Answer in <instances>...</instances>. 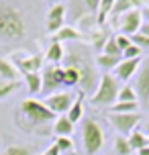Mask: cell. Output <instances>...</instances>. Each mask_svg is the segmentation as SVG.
<instances>
[{
	"instance_id": "cell-1",
	"label": "cell",
	"mask_w": 149,
	"mask_h": 155,
	"mask_svg": "<svg viewBox=\"0 0 149 155\" xmlns=\"http://www.w3.org/2000/svg\"><path fill=\"white\" fill-rule=\"evenodd\" d=\"M27 35V23L23 12L8 2H0V41L16 43Z\"/></svg>"
},
{
	"instance_id": "cell-24",
	"label": "cell",
	"mask_w": 149,
	"mask_h": 155,
	"mask_svg": "<svg viewBox=\"0 0 149 155\" xmlns=\"http://www.w3.org/2000/svg\"><path fill=\"white\" fill-rule=\"evenodd\" d=\"M117 102H139L137 100V92H135L133 86H121V92H118Z\"/></svg>"
},
{
	"instance_id": "cell-4",
	"label": "cell",
	"mask_w": 149,
	"mask_h": 155,
	"mask_svg": "<svg viewBox=\"0 0 149 155\" xmlns=\"http://www.w3.org/2000/svg\"><path fill=\"white\" fill-rule=\"evenodd\" d=\"M21 114L29 120L31 127L47 124V123H51V120L55 118V112H51L43 102L35 100V98H29V100H25L23 104H21Z\"/></svg>"
},
{
	"instance_id": "cell-27",
	"label": "cell",
	"mask_w": 149,
	"mask_h": 155,
	"mask_svg": "<svg viewBox=\"0 0 149 155\" xmlns=\"http://www.w3.org/2000/svg\"><path fill=\"white\" fill-rule=\"evenodd\" d=\"M2 155H33L31 145H10L2 151Z\"/></svg>"
},
{
	"instance_id": "cell-29",
	"label": "cell",
	"mask_w": 149,
	"mask_h": 155,
	"mask_svg": "<svg viewBox=\"0 0 149 155\" xmlns=\"http://www.w3.org/2000/svg\"><path fill=\"white\" fill-rule=\"evenodd\" d=\"M55 147L59 149V151H71V149H74V141H71L70 137H57Z\"/></svg>"
},
{
	"instance_id": "cell-35",
	"label": "cell",
	"mask_w": 149,
	"mask_h": 155,
	"mask_svg": "<svg viewBox=\"0 0 149 155\" xmlns=\"http://www.w3.org/2000/svg\"><path fill=\"white\" fill-rule=\"evenodd\" d=\"M139 33H141V35H147V37H149V23H145V21H143V25H141V29H139Z\"/></svg>"
},
{
	"instance_id": "cell-9",
	"label": "cell",
	"mask_w": 149,
	"mask_h": 155,
	"mask_svg": "<svg viewBox=\"0 0 149 155\" xmlns=\"http://www.w3.org/2000/svg\"><path fill=\"white\" fill-rule=\"evenodd\" d=\"M135 92H137V100L149 104V59L141 65V70H139V74H137Z\"/></svg>"
},
{
	"instance_id": "cell-40",
	"label": "cell",
	"mask_w": 149,
	"mask_h": 155,
	"mask_svg": "<svg viewBox=\"0 0 149 155\" xmlns=\"http://www.w3.org/2000/svg\"><path fill=\"white\" fill-rule=\"evenodd\" d=\"M147 145H149V135H147Z\"/></svg>"
},
{
	"instance_id": "cell-2",
	"label": "cell",
	"mask_w": 149,
	"mask_h": 155,
	"mask_svg": "<svg viewBox=\"0 0 149 155\" xmlns=\"http://www.w3.org/2000/svg\"><path fill=\"white\" fill-rule=\"evenodd\" d=\"M118 92H121V82L112 74H102L98 88L90 96V100L94 106H112L118 98Z\"/></svg>"
},
{
	"instance_id": "cell-31",
	"label": "cell",
	"mask_w": 149,
	"mask_h": 155,
	"mask_svg": "<svg viewBox=\"0 0 149 155\" xmlns=\"http://www.w3.org/2000/svg\"><path fill=\"white\" fill-rule=\"evenodd\" d=\"M141 51L143 49H139L137 45H131L129 49L123 51V59H137V57H141Z\"/></svg>"
},
{
	"instance_id": "cell-7",
	"label": "cell",
	"mask_w": 149,
	"mask_h": 155,
	"mask_svg": "<svg viewBox=\"0 0 149 155\" xmlns=\"http://www.w3.org/2000/svg\"><path fill=\"white\" fill-rule=\"evenodd\" d=\"M114 25H118V29H121V35H127V37H133L139 33L143 25V15L141 10L137 8V10H129L125 12L123 16H118V21Z\"/></svg>"
},
{
	"instance_id": "cell-41",
	"label": "cell",
	"mask_w": 149,
	"mask_h": 155,
	"mask_svg": "<svg viewBox=\"0 0 149 155\" xmlns=\"http://www.w3.org/2000/svg\"><path fill=\"white\" fill-rule=\"evenodd\" d=\"M41 155H43V153H41Z\"/></svg>"
},
{
	"instance_id": "cell-6",
	"label": "cell",
	"mask_w": 149,
	"mask_h": 155,
	"mask_svg": "<svg viewBox=\"0 0 149 155\" xmlns=\"http://www.w3.org/2000/svg\"><path fill=\"white\" fill-rule=\"evenodd\" d=\"M41 80H43V92L47 96L59 92V88L63 86V68L53 65V63L45 65V70L41 74Z\"/></svg>"
},
{
	"instance_id": "cell-21",
	"label": "cell",
	"mask_w": 149,
	"mask_h": 155,
	"mask_svg": "<svg viewBox=\"0 0 149 155\" xmlns=\"http://www.w3.org/2000/svg\"><path fill=\"white\" fill-rule=\"evenodd\" d=\"M137 110H139V102H114L110 106V112H118V114L137 112Z\"/></svg>"
},
{
	"instance_id": "cell-14",
	"label": "cell",
	"mask_w": 149,
	"mask_h": 155,
	"mask_svg": "<svg viewBox=\"0 0 149 155\" xmlns=\"http://www.w3.org/2000/svg\"><path fill=\"white\" fill-rule=\"evenodd\" d=\"M53 39L57 43H61V41H80V39H84V33L78 31V29H74V27H65V25H63L61 29L53 35Z\"/></svg>"
},
{
	"instance_id": "cell-16",
	"label": "cell",
	"mask_w": 149,
	"mask_h": 155,
	"mask_svg": "<svg viewBox=\"0 0 149 155\" xmlns=\"http://www.w3.org/2000/svg\"><path fill=\"white\" fill-rule=\"evenodd\" d=\"M25 84H27V90L31 96L43 92V80H41V74H23Z\"/></svg>"
},
{
	"instance_id": "cell-5",
	"label": "cell",
	"mask_w": 149,
	"mask_h": 155,
	"mask_svg": "<svg viewBox=\"0 0 149 155\" xmlns=\"http://www.w3.org/2000/svg\"><path fill=\"white\" fill-rule=\"evenodd\" d=\"M108 123L117 129L123 137L125 135H131V133L137 129V124L141 123V114L139 112H127V114H118V112H110L106 114Z\"/></svg>"
},
{
	"instance_id": "cell-34",
	"label": "cell",
	"mask_w": 149,
	"mask_h": 155,
	"mask_svg": "<svg viewBox=\"0 0 149 155\" xmlns=\"http://www.w3.org/2000/svg\"><path fill=\"white\" fill-rule=\"evenodd\" d=\"M59 153H61V151H59V149L55 147V145H51V147H49V149H47V151H45L43 155H59Z\"/></svg>"
},
{
	"instance_id": "cell-12",
	"label": "cell",
	"mask_w": 149,
	"mask_h": 155,
	"mask_svg": "<svg viewBox=\"0 0 149 155\" xmlns=\"http://www.w3.org/2000/svg\"><path fill=\"white\" fill-rule=\"evenodd\" d=\"M63 18H65V6L61 2L53 4L47 12V31L49 33H57L63 27Z\"/></svg>"
},
{
	"instance_id": "cell-15",
	"label": "cell",
	"mask_w": 149,
	"mask_h": 155,
	"mask_svg": "<svg viewBox=\"0 0 149 155\" xmlns=\"http://www.w3.org/2000/svg\"><path fill=\"white\" fill-rule=\"evenodd\" d=\"M0 80H8V82H16L18 80V70L12 61L2 59L0 57Z\"/></svg>"
},
{
	"instance_id": "cell-38",
	"label": "cell",
	"mask_w": 149,
	"mask_h": 155,
	"mask_svg": "<svg viewBox=\"0 0 149 155\" xmlns=\"http://www.w3.org/2000/svg\"><path fill=\"white\" fill-rule=\"evenodd\" d=\"M49 4H51V6H53V4H59V0H47Z\"/></svg>"
},
{
	"instance_id": "cell-26",
	"label": "cell",
	"mask_w": 149,
	"mask_h": 155,
	"mask_svg": "<svg viewBox=\"0 0 149 155\" xmlns=\"http://www.w3.org/2000/svg\"><path fill=\"white\" fill-rule=\"evenodd\" d=\"M102 53L110 55V57H123V51L118 49L117 39H114V37H108V41L104 43V47H102Z\"/></svg>"
},
{
	"instance_id": "cell-13",
	"label": "cell",
	"mask_w": 149,
	"mask_h": 155,
	"mask_svg": "<svg viewBox=\"0 0 149 155\" xmlns=\"http://www.w3.org/2000/svg\"><path fill=\"white\" fill-rule=\"evenodd\" d=\"M143 2H145V0H117V2H114V8H112V12H110V21L117 23L118 16H123L125 12H129V10H137Z\"/></svg>"
},
{
	"instance_id": "cell-10",
	"label": "cell",
	"mask_w": 149,
	"mask_h": 155,
	"mask_svg": "<svg viewBox=\"0 0 149 155\" xmlns=\"http://www.w3.org/2000/svg\"><path fill=\"white\" fill-rule=\"evenodd\" d=\"M16 70L23 71V74H39V68L43 65V57L37 53L25 55V57H18L16 55Z\"/></svg>"
},
{
	"instance_id": "cell-11",
	"label": "cell",
	"mask_w": 149,
	"mask_h": 155,
	"mask_svg": "<svg viewBox=\"0 0 149 155\" xmlns=\"http://www.w3.org/2000/svg\"><path fill=\"white\" fill-rule=\"evenodd\" d=\"M139 65H141V57H137V59H123L114 68V74L112 76L117 78V80H121V82H127V80L133 78L135 71L139 70Z\"/></svg>"
},
{
	"instance_id": "cell-33",
	"label": "cell",
	"mask_w": 149,
	"mask_h": 155,
	"mask_svg": "<svg viewBox=\"0 0 149 155\" xmlns=\"http://www.w3.org/2000/svg\"><path fill=\"white\" fill-rule=\"evenodd\" d=\"M82 4L86 6V10L88 12H98V6H100V0H82Z\"/></svg>"
},
{
	"instance_id": "cell-36",
	"label": "cell",
	"mask_w": 149,
	"mask_h": 155,
	"mask_svg": "<svg viewBox=\"0 0 149 155\" xmlns=\"http://www.w3.org/2000/svg\"><path fill=\"white\" fill-rule=\"evenodd\" d=\"M141 15H143V21H145V23H149V6H145L141 10Z\"/></svg>"
},
{
	"instance_id": "cell-39",
	"label": "cell",
	"mask_w": 149,
	"mask_h": 155,
	"mask_svg": "<svg viewBox=\"0 0 149 155\" xmlns=\"http://www.w3.org/2000/svg\"><path fill=\"white\" fill-rule=\"evenodd\" d=\"M145 131H149V118L145 120Z\"/></svg>"
},
{
	"instance_id": "cell-23",
	"label": "cell",
	"mask_w": 149,
	"mask_h": 155,
	"mask_svg": "<svg viewBox=\"0 0 149 155\" xmlns=\"http://www.w3.org/2000/svg\"><path fill=\"white\" fill-rule=\"evenodd\" d=\"M84 114V104H82V98H76L74 104H71V108L68 110V118H70L71 123H78L80 118Z\"/></svg>"
},
{
	"instance_id": "cell-30",
	"label": "cell",
	"mask_w": 149,
	"mask_h": 155,
	"mask_svg": "<svg viewBox=\"0 0 149 155\" xmlns=\"http://www.w3.org/2000/svg\"><path fill=\"white\" fill-rule=\"evenodd\" d=\"M131 41H133V45H137L139 49H149V37H147V35L137 33V35L131 37Z\"/></svg>"
},
{
	"instance_id": "cell-3",
	"label": "cell",
	"mask_w": 149,
	"mask_h": 155,
	"mask_svg": "<svg viewBox=\"0 0 149 155\" xmlns=\"http://www.w3.org/2000/svg\"><path fill=\"white\" fill-rule=\"evenodd\" d=\"M82 143L86 155H96L104 145V131L98 120L94 118H84L82 124Z\"/></svg>"
},
{
	"instance_id": "cell-19",
	"label": "cell",
	"mask_w": 149,
	"mask_h": 155,
	"mask_svg": "<svg viewBox=\"0 0 149 155\" xmlns=\"http://www.w3.org/2000/svg\"><path fill=\"white\" fill-rule=\"evenodd\" d=\"M63 55H65V51H63V47H61V43H57V41H53L51 45H49V49H47V61L49 63H53V65H57V63L63 59Z\"/></svg>"
},
{
	"instance_id": "cell-32",
	"label": "cell",
	"mask_w": 149,
	"mask_h": 155,
	"mask_svg": "<svg viewBox=\"0 0 149 155\" xmlns=\"http://www.w3.org/2000/svg\"><path fill=\"white\" fill-rule=\"evenodd\" d=\"M117 45L121 51H125V49H129V47L133 45V41H131V37H127V35H117Z\"/></svg>"
},
{
	"instance_id": "cell-22",
	"label": "cell",
	"mask_w": 149,
	"mask_h": 155,
	"mask_svg": "<svg viewBox=\"0 0 149 155\" xmlns=\"http://www.w3.org/2000/svg\"><path fill=\"white\" fill-rule=\"evenodd\" d=\"M123 61V57H110V55H98V59H96V63H98V68H102V70H114L118 63Z\"/></svg>"
},
{
	"instance_id": "cell-17",
	"label": "cell",
	"mask_w": 149,
	"mask_h": 155,
	"mask_svg": "<svg viewBox=\"0 0 149 155\" xmlns=\"http://www.w3.org/2000/svg\"><path fill=\"white\" fill-rule=\"evenodd\" d=\"M53 133L57 137H70L74 133V123H71L68 116H59L53 124Z\"/></svg>"
},
{
	"instance_id": "cell-18",
	"label": "cell",
	"mask_w": 149,
	"mask_h": 155,
	"mask_svg": "<svg viewBox=\"0 0 149 155\" xmlns=\"http://www.w3.org/2000/svg\"><path fill=\"white\" fill-rule=\"evenodd\" d=\"M127 139H129V145H131L133 151H139V149L147 147V135H145L143 131H139V129H135Z\"/></svg>"
},
{
	"instance_id": "cell-25",
	"label": "cell",
	"mask_w": 149,
	"mask_h": 155,
	"mask_svg": "<svg viewBox=\"0 0 149 155\" xmlns=\"http://www.w3.org/2000/svg\"><path fill=\"white\" fill-rule=\"evenodd\" d=\"M114 151H117V155H131L133 149L129 145V139L123 137V135H118L117 139H114Z\"/></svg>"
},
{
	"instance_id": "cell-8",
	"label": "cell",
	"mask_w": 149,
	"mask_h": 155,
	"mask_svg": "<svg viewBox=\"0 0 149 155\" xmlns=\"http://www.w3.org/2000/svg\"><path fill=\"white\" fill-rule=\"evenodd\" d=\"M74 96L70 92H55V94H49L45 96V106H47L51 112H68L71 108V104H74Z\"/></svg>"
},
{
	"instance_id": "cell-28",
	"label": "cell",
	"mask_w": 149,
	"mask_h": 155,
	"mask_svg": "<svg viewBox=\"0 0 149 155\" xmlns=\"http://www.w3.org/2000/svg\"><path fill=\"white\" fill-rule=\"evenodd\" d=\"M18 88V82H8V80H0V100L8 98L10 94Z\"/></svg>"
},
{
	"instance_id": "cell-20",
	"label": "cell",
	"mask_w": 149,
	"mask_h": 155,
	"mask_svg": "<svg viewBox=\"0 0 149 155\" xmlns=\"http://www.w3.org/2000/svg\"><path fill=\"white\" fill-rule=\"evenodd\" d=\"M78 84H80V71L71 65L63 68V86L71 88V86H78Z\"/></svg>"
},
{
	"instance_id": "cell-37",
	"label": "cell",
	"mask_w": 149,
	"mask_h": 155,
	"mask_svg": "<svg viewBox=\"0 0 149 155\" xmlns=\"http://www.w3.org/2000/svg\"><path fill=\"white\" fill-rule=\"evenodd\" d=\"M139 155H149V145L143 147V149H139Z\"/></svg>"
}]
</instances>
